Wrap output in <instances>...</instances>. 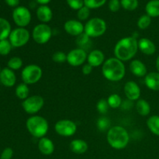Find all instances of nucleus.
<instances>
[{
	"instance_id": "nucleus-1",
	"label": "nucleus",
	"mask_w": 159,
	"mask_h": 159,
	"mask_svg": "<svg viewBox=\"0 0 159 159\" xmlns=\"http://www.w3.org/2000/svg\"><path fill=\"white\" fill-rule=\"evenodd\" d=\"M138 51V40L134 37H127L120 40L114 48L115 57L121 61H127L136 55Z\"/></svg>"
},
{
	"instance_id": "nucleus-2",
	"label": "nucleus",
	"mask_w": 159,
	"mask_h": 159,
	"mask_svg": "<svg viewBox=\"0 0 159 159\" xmlns=\"http://www.w3.org/2000/svg\"><path fill=\"white\" fill-rule=\"evenodd\" d=\"M102 73L107 80L118 82L125 76V65L124 62L116 57H110L106 60L102 65Z\"/></svg>"
},
{
	"instance_id": "nucleus-3",
	"label": "nucleus",
	"mask_w": 159,
	"mask_h": 159,
	"mask_svg": "<svg viewBox=\"0 0 159 159\" xmlns=\"http://www.w3.org/2000/svg\"><path fill=\"white\" fill-rule=\"evenodd\" d=\"M107 139L108 144L113 148L122 150L128 144L130 136L124 127L121 126H113L107 131Z\"/></svg>"
},
{
	"instance_id": "nucleus-4",
	"label": "nucleus",
	"mask_w": 159,
	"mask_h": 159,
	"mask_svg": "<svg viewBox=\"0 0 159 159\" xmlns=\"http://www.w3.org/2000/svg\"><path fill=\"white\" fill-rule=\"evenodd\" d=\"M26 129L32 136L42 138L47 134L49 129L48 120L41 116H33L28 118L26 123Z\"/></svg>"
},
{
	"instance_id": "nucleus-5",
	"label": "nucleus",
	"mask_w": 159,
	"mask_h": 159,
	"mask_svg": "<svg viewBox=\"0 0 159 159\" xmlns=\"http://www.w3.org/2000/svg\"><path fill=\"white\" fill-rule=\"evenodd\" d=\"M107 23L102 19L95 17L89 20L84 26V33L89 37H99L105 34Z\"/></svg>"
},
{
	"instance_id": "nucleus-6",
	"label": "nucleus",
	"mask_w": 159,
	"mask_h": 159,
	"mask_svg": "<svg viewBox=\"0 0 159 159\" xmlns=\"http://www.w3.org/2000/svg\"><path fill=\"white\" fill-rule=\"evenodd\" d=\"M43 75L42 68L37 65H26L22 70L21 77L23 83L32 85L38 82Z\"/></svg>"
},
{
	"instance_id": "nucleus-7",
	"label": "nucleus",
	"mask_w": 159,
	"mask_h": 159,
	"mask_svg": "<svg viewBox=\"0 0 159 159\" xmlns=\"http://www.w3.org/2000/svg\"><path fill=\"white\" fill-rule=\"evenodd\" d=\"M52 37V30L46 23H40L34 28L32 37L38 44H45Z\"/></svg>"
},
{
	"instance_id": "nucleus-8",
	"label": "nucleus",
	"mask_w": 159,
	"mask_h": 159,
	"mask_svg": "<svg viewBox=\"0 0 159 159\" xmlns=\"http://www.w3.org/2000/svg\"><path fill=\"white\" fill-rule=\"evenodd\" d=\"M30 37L29 31L23 27H19L11 31L9 40L14 48H20L28 43Z\"/></svg>"
},
{
	"instance_id": "nucleus-9",
	"label": "nucleus",
	"mask_w": 159,
	"mask_h": 159,
	"mask_svg": "<svg viewBox=\"0 0 159 159\" xmlns=\"http://www.w3.org/2000/svg\"><path fill=\"white\" fill-rule=\"evenodd\" d=\"M44 105V100L42 96L35 95L29 96L24 99L22 103L23 110L28 114H35L38 113Z\"/></svg>"
},
{
	"instance_id": "nucleus-10",
	"label": "nucleus",
	"mask_w": 159,
	"mask_h": 159,
	"mask_svg": "<svg viewBox=\"0 0 159 159\" xmlns=\"http://www.w3.org/2000/svg\"><path fill=\"white\" fill-rule=\"evenodd\" d=\"M55 132L62 137H71L77 131V125L70 120H61L54 126Z\"/></svg>"
},
{
	"instance_id": "nucleus-11",
	"label": "nucleus",
	"mask_w": 159,
	"mask_h": 159,
	"mask_svg": "<svg viewBox=\"0 0 159 159\" xmlns=\"http://www.w3.org/2000/svg\"><path fill=\"white\" fill-rule=\"evenodd\" d=\"M12 18L17 26L24 28L30 23L31 13L27 8L24 6H18L13 10Z\"/></svg>"
},
{
	"instance_id": "nucleus-12",
	"label": "nucleus",
	"mask_w": 159,
	"mask_h": 159,
	"mask_svg": "<svg viewBox=\"0 0 159 159\" xmlns=\"http://www.w3.org/2000/svg\"><path fill=\"white\" fill-rule=\"evenodd\" d=\"M87 54L85 50L82 48H76L70 51L67 54V62L71 66L78 67L83 65L87 60Z\"/></svg>"
},
{
	"instance_id": "nucleus-13",
	"label": "nucleus",
	"mask_w": 159,
	"mask_h": 159,
	"mask_svg": "<svg viewBox=\"0 0 159 159\" xmlns=\"http://www.w3.org/2000/svg\"><path fill=\"white\" fill-rule=\"evenodd\" d=\"M124 93L128 100L138 101L141 96V89L134 81H128L125 83L124 88Z\"/></svg>"
},
{
	"instance_id": "nucleus-14",
	"label": "nucleus",
	"mask_w": 159,
	"mask_h": 159,
	"mask_svg": "<svg viewBox=\"0 0 159 159\" xmlns=\"http://www.w3.org/2000/svg\"><path fill=\"white\" fill-rule=\"evenodd\" d=\"M64 29L67 34L75 37H78L84 33L83 24L80 21L75 20H70L65 22Z\"/></svg>"
},
{
	"instance_id": "nucleus-15",
	"label": "nucleus",
	"mask_w": 159,
	"mask_h": 159,
	"mask_svg": "<svg viewBox=\"0 0 159 159\" xmlns=\"http://www.w3.org/2000/svg\"><path fill=\"white\" fill-rule=\"evenodd\" d=\"M0 82L4 86L12 87L16 82V77L12 69L5 68L0 72Z\"/></svg>"
},
{
	"instance_id": "nucleus-16",
	"label": "nucleus",
	"mask_w": 159,
	"mask_h": 159,
	"mask_svg": "<svg viewBox=\"0 0 159 159\" xmlns=\"http://www.w3.org/2000/svg\"><path fill=\"white\" fill-rule=\"evenodd\" d=\"M87 61L93 68L99 67L105 62V55L100 50H93L87 57Z\"/></svg>"
},
{
	"instance_id": "nucleus-17",
	"label": "nucleus",
	"mask_w": 159,
	"mask_h": 159,
	"mask_svg": "<svg viewBox=\"0 0 159 159\" xmlns=\"http://www.w3.org/2000/svg\"><path fill=\"white\" fill-rule=\"evenodd\" d=\"M138 50L146 55H152L156 51V46L153 41L143 37L138 40Z\"/></svg>"
},
{
	"instance_id": "nucleus-18",
	"label": "nucleus",
	"mask_w": 159,
	"mask_h": 159,
	"mask_svg": "<svg viewBox=\"0 0 159 159\" xmlns=\"http://www.w3.org/2000/svg\"><path fill=\"white\" fill-rule=\"evenodd\" d=\"M38 148L40 153L44 155H51L54 152V144L48 138H40L38 142Z\"/></svg>"
},
{
	"instance_id": "nucleus-19",
	"label": "nucleus",
	"mask_w": 159,
	"mask_h": 159,
	"mask_svg": "<svg viewBox=\"0 0 159 159\" xmlns=\"http://www.w3.org/2000/svg\"><path fill=\"white\" fill-rule=\"evenodd\" d=\"M130 70L132 74L137 77H144L148 74L146 65L138 59L133 60L130 62Z\"/></svg>"
},
{
	"instance_id": "nucleus-20",
	"label": "nucleus",
	"mask_w": 159,
	"mask_h": 159,
	"mask_svg": "<svg viewBox=\"0 0 159 159\" xmlns=\"http://www.w3.org/2000/svg\"><path fill=\"white\" fill-rule=\"evenodd\" d=\"M70 150L77 155H82L88 150V144L85 141L82 139H75L71 141L69 144Z\"/></svg>"
},
{
	"instance_id": "nucleus-21",
	"label": "nucleus",
	"mask_w": 159,
	"mask_h": 159,
	"mask_svg": "<svg viewBox=\"0 0 159 159\" xmlns=\"http://www.w3.org/2000/svg\"><path fill=\"white\" fill-rule=\"evenodd\" d=\"M144 82L150 89L159 91V72H150L146 75Z\"/></svg>"
},
{
	"instance_id": "nucleus-22",
	"label": "nucleus",
	"mask_w": 159,
	"mask_h": 159,
	"mask_svg": "<svg viewBox=\"0 0 159 159\" xmlns=\"http://www.w3.org/2000/svg\"><path fill=\"white\" fill-rule=\"evenodd\" d=\"M37 16L40 21L43 23H48L53 17V12L51 8L47 6H41L37 9Z\"/></svg>"
},
{
	"instance_id": "nucleus-23",
	"label": "nucleus",
	"mask_w": 159,
	"mask_h": 159,
	"mask_svg": "<svg viewBox=\"0 0 159 159\" xmlns=\"http://www.w3.org/2000/svg\"><path fill=\"white\" fill-rule=\"evenodd\" d=\"M11 31V25L9 21L4 18H0V40L7 39Z\"/></svg>"
},
{
	"instance_id": "nucleus-24",
	"label": "nucleus",
	"mask_w": 159,
	"mask_h": 159,
	"mask_svg": "<svg viewBox=\"0 0 159 159\" xmlns=\"http://www.w3.org/2000/svg\"><path fill=\"white\" fill-rule=\"evenodd\" d=\"M147 15L150 17L159 16V0H151L145 7Z\"/></svg>"
},
{
	"instance_id": "nucleus-25",
	"label": "nucleus",
	"mask_w": 159,
	"mask_h": 159,
	"mask_svg": "<svg viewBox=\"0 0 159 159\" xmlns=\"http://www.w3.org/2000/svg\"><path fill=\"white\" fill-rule=\"evenodd\" d=\"M136 110L141 116H148L151 112L150 104L143 99H138L136 102Z\"/></svg>"
},
{
	"instance_id": "nucleus-26",
	"label": "nucleus",
	"mask_w": 159,
	"mask_h": 159,
	"mask_svg": "<svg viewBox=\"0 0 159 159\" xmlns=\"http://www.w3.org/2000/svg\"><path fill=\"white\" fill-rule=\"evenodd\" d=\"M147 126L154 134L159 136V116H150L147 120Z\"/></svg>"
},
{
	"instance_id": "nucleus-27",
	"label": "nucleus",
	"mask_w": 159,
	"mask_h": 159,
	"mask_svg": "<svg viewBox=\"0 0 159 159\" xmlns=\"http://www.w3.org/2000/svg\"><path fill=\"white\" fill-rule=\"evenodd\" d=\"M30 89L26 83H20L16 88V96L20 99H26L29 97Z\"/></svg>"
},
{
	"instance_id": "nucleus-28",
	"label": "nucleus",
	"mask_w": 159,
	"mask_h": 159,
	"mask_svg": "<svg viewBox=\"0 0 159 159\" xmlns=\"http://www.w3.org/2000/svg\"><path fill=\"white\" fill-rule=\"evenodd\" d=\"M107 102H108L110 107L113 109L119 108L122 105V99L120 96L118 94H111L107 99Z\"/></svg>"
},
{
	"instance_id": "nucleus-29",
	"label": "nucleus",
	"mask_w": 159,
	"mask_h": 159,
	"mask_svg": "<svg viewBox=\"0 0 159 159\" xmlns=\"http://www.w3.org/2000/svg\"><path fill=\"white\" fill-rule=\"evenodd\" d=\"M96 126H97V128L99 131L104 132L106 130L108 131L109 129L110 128V119H108L107 117H105V116L99 117L97 120V122H96Z\"/></svg>"
},
{
	"instance_id": "nucleus-30",
	"label": "nucleus",
	"mask_w": 159,
	"mask_h": 159,
	"mask_svg": "<svg viewBox=\"0 0 159 159\" xmlns=\"http://www.w3.org/2000/svg\"><path fill=\"white\" fill-rule=\"evenodd\" d=\"M12 44L10 41L7 39L6 40H0V55L6 56L10 53L12 50Z\"/></svg>"
},
{
	"instance_id": "nucleus-31",
	"label": "nucleus",
	"mask_w": 159,
	"mask_h": 159,
	"mask_svg": "<svg viewBox=\"0 0 159 159\" xmlns=\"http://www.w3.org/2000/svg\"><path fill=\"white\" fill-rule=\"evenodd\" d=\"M8 68L13 70H19L23 66V61L19 57H13L9 60L7 63Z\"/></svg>"
},
{
	"instance_id": "nucleus-32",
	"label": "nucleus",
	"mask_w": 159,
	"mask_h": 159,
	"mask_svg": "<svg viewBox=\"0 0 159 159\" xmlns=\"http://www.w3.org/2000/svg\"><path fill=\"white\" fill-rule=\"evenodd\" d=\"M121 6L126 10L133 11L138 6V0H121Z\"/></svg>"
},
{
	"instance_id": "nucleus-33",
	"label": "nucleus",
	"mask_w": 159,
	"mask_h": 159,
	"mask_svg": "<svg viewBox=\"0 0 159 159\" xmlns=\"http://www.w3.org/2000/svg\"><path fill=\"white\" fill-rule=\"evenodd\" d=\"M152 23V18L148 15H143L138 21V26L141 30H145Z\"/></svg>"
},
{
	"instance_id": "nucleus-34",
	"label": "nucleus",
	"mask_w": 159,
	"mask_h": 159,
	"mask_svg": "<svg viewBox=\"0 0 159 159\" xmlns=\"http://www.w3.org/2000/svg\"><path fill=\"white\" fill-rule=\"evenodd\" d=\"M107 0H84V5L89 9H97L105 4Z\"/></svg>"
},
{
	"instance_id": "nucleus-35",
	"label": "nucleus",
	"mask_w": 159,
	"mask_h": 159,
	"mask_svg": "<svg viewBox=\"0 0 159 159\" xmlns=\"http://www.w3.org/2000/svg\"><path fill=\"white\" fill-rule=\"evenodd\" d=\"M90 42V37L87 35L86 34L83 33L81 35L78 36L77 39H76V43L79 45L82 49L85 50V47H87V44Z\"/></svg>"
},
{
	"instance_id": "nucleus-36",
	"label": "nucleus",
	"mask_w": 159,
	"mask_h": 159,
	"mask_svg": "<svg viewBox=\"0 0 159 159\" xmlns=\"http://www.w3.org/2000/svg\"><path fill=\"white\" fill-rule=\"evenodd\" d=\"M109 106L107 99H101L98 101L97 104H96V109H97L98 112L101 114H105L107 113L109 110Z\"/></svg>"
},
{
	"instance_id": "nucleus-37",
	"label": "nucleus",
	"mask_w": 159,
	"mask_h": 159,
	"mask_svg": "<svg viewBox=\"0 0 159 159\" xmlns=\"http://www.w3.org/2000/svg\"><path fill=\"white\" fill-rule=\"evenodd\" d=\"M52 60L55 63L63 64L67 62V54L63 51H57L53 54Z\"/></svg>"
},
{
	"instance_id": "nucleus-38",
	"label": "nucleus",
	"mask_w": 159,
	"mask_h": 159,
	"mask_svg": "<svg viewBox=\"0 0 159 159\" xmlns=\"http://www.w3.org/2000/svg\"><path fill=\"white\" fill-rule=\"evenodd\" d=\"M70 8L75 10H79L84 6V0H66Z\"/></svg>"
},
{
	"instance_id": "nucleus-39",
	"label": "nucleus",
	"mask_w": 159,
	"mask_h": 159,
	"mask_svg": "<svg viewBox=\"0 0 159 159\" xmlns=\"http://www.w3.org/2000/svg\"><path fill=\"white\" fill-rule=\"evenodd\" d=\"M90 15V10L86 6H83L79 10H78V18L80 20H85L89 18Z\"/></svg>"
},
{
	"instance_id": "nucleus-40",
	"label": "nucleus",
	"mask_w": 159,
	"mask_h": 159,
	"mask_svg": "<svg viewBox=\"0 0 159 159\" xmlns=\"http://www.w3.org/2000/svg\"><path fill=\"white\" fill-rule=\"evenodd\" d=\"M120 2L119 0H110L109 2V9L113 12H117L120 8Z\"/></svg>"
},
{
	"instance_id": "nucleus-41",
	"label": "nucleus",
	"mask_w": 159,
	"mask_h": 159,
	"mask_svg": "<svg viewBox=\"0 0 159 159\" xmlns=\"http://www.w3.org/2000/svg\"><path fill=\"white\" fill-rule=\"evenodd\" d=\"M13 155V151L11 148H6L2 152L0 159H11Z\"/></svg>"
},
{
	"instance_id": "nucleus-42",
	"label": "nucleus",
	"mask_w": 159,
	"mask_h": 159,
	"mask_svg": "<svg viewBox=\"0 0 159 159\" xmlns=\"http://www.w3.org/2000/svg\"><path fill=\"white\" fill-rule=\"evenodd\" d=\"M93 69V67L92 65H90L89 64H85V65H83L82 68V71L83 73V75H89L92 73Z\"/></svg>"
},
{
	"instance_id": "nucleus-43",
	"label": "nucleus",
	"mask_w": 159,
	"mask_h": 159,
	"mask_svg": "<svg viewBox=\"0 0 159 159\" xmlns=\"http://www.w3.org/2000/svg\"><path fill=\"white\" fill-rule=\"evenodd\" d=\"M6 4L9 5L11 7H16L19 5L20 3V0H5Z\"/></svg>"
},
{
	"instance_id": "nucleus-44",
	"label": "nucleus",
	"mask_w": 159,
	"mask_h": 159,
	"mask_svg": "<svg viewBox=\"0 0 159 159\" xmlns=\"http://www.w3.org/2000/svg\"><path fill=\"white\" fill-rule=\"evenodd\" d=\"M39 4H41L42 6H45L46 4L49 3L51 2V0H36Z\"/></svg>"
},
{
	"instance_id": "nucleus-45",
	"label": "nucleus",
	"mask_w": 159,
	"mask_h": 159,
	"mask_svg": "<svg viewBox=\"0 0 159 159\" xmlns=\"http://www.w3.org/2000/svg\"><path fill=\"white\" fill-rule=\"evenodd\" d=\"M156 68L159 72V55H158V57H157V60H156Z\"/></svg>"
},
{
	"instance_id": "nucleus-46",
	"label": "nucleus",
	"mask_w": 159,
	"mask_h": 159,
	"mask_svg": "<svg viewBox=\"0 0 159 159\" xmlns=\"http://www.w3.org/2000/svg\"><path fill=\"white\" fill-rule=\"evenodd\" d=\"M0 72H1V68H0Z\"/></svg>"
}]
</instances>
